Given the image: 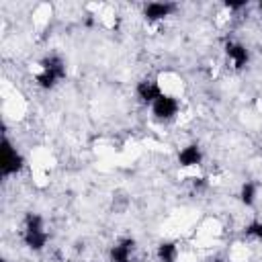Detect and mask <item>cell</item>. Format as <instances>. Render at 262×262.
Here are the masks:
<instances>
[{
	"instance_id": "cell-3",
	"label": "cell",
	"mask_w": 262,
	"mask_h": 262,
	"mask_svg": "<svg viewBox=\"0 0 262 262\" xmlns=\"http://www.w3.org/2000/svg\"><path fill=\"white\" fill-rule=\"evenodd\" d=\"M151 111H154L156 119H160V121H168V119H172V117L178 113V100H176L174 96L162 94V96L151 104Z\"/></svg>"
},
{
	"instance_id": "cell-10",
	"label": "cell",
	"mask_w": 262,
	"mask_h": 262,
	"mask_svg": "<svg viewBox=\"0 0 262 262\" xmlns=\"http://www.w3.org/2000/svg\"><path fill=\"white\" fill-rule=\"evenodd\" d=\"M176 246L172 244V242H162L160 246H158V258L162 260V262H174L176 260Z\"/></svg>"
},
{
	"instance_id": "cell-12",
	"label": "cell",
	"mask_w": 262,
	"mask_h": 262,
	"mask_svg": "<svg viewBox=\"0 0 262 262\" xmlns=\"http://www.w3.org/2000/svg\"><path fill=\"white\" fill-rule=\"evenodd\" d=\"M246 235H248V237H258V239H262V223H260V221L250 223V225L246 227Z\"/></svg>"
},
{
	"instance_id": "cell-14",
	"label": "cell",
	"mask_w": 262,
	"mask_h": 262,
	"mask_svg": "<svg viewBox=\"0 0 262 262\" xmlns=\"http://www.w3.org/2000/svg\"><path fill=\"white\" fill-rule=\"evenodd\" d=\"M260 10H262V2H260Z\"/></svg>"
},
{
	"instance_id": "cell-13",
	"label": "cell",
	"mask_w": 262,
	"mask_h": 262,
	"mask_svg": "<svg viewBox=\"0 0 262 262\" xmlns=\"http://www.w3.org/2000/svg\"><path fill=\"white\" fill-rule=\"evenodd\" d=\"M225 6H227V8H231V10H237V8H244V6H246V2H244V0H242V2H229V0H227V2H225Z\"/></svg>"
},
{
	"instance_id": "cell-7",
	"label": "cell",
	"mask_w": 262,
	"mask_h": 262,
	"mask_svg": "<svg viewBox=\"0 0 262 262\" xmlns=\"http://www.w3.org/2000/svg\"><path fill=\"white\" fill-rule=\"evenodd\" d=\"M133 246H135L133 239H123L121 244L113 246V248H111V260H113V262H131L129 256H131Z\"/></svg>"
},
{
	"instance_id": "cell-5",
	"label": "cell",
	"mask_w": 262,
	"mask_h": 262,
	"mask_svg": "<svg viewBox=\"0 0 262 262\" xmlns=\"http://www.w3.org/2000/svg\"><path fill=\"white\" fill-rule=\"evenodd\" d=\"M225 53H227V57L233 61V66L237 68V70H242L246 63H248V59H250V53H248V49L244 47V45H239V43H227L225 45Z\"/></svg>"
},
{
	"instance_id": "cell-11",
	"label": "cell",
	"mask_w": 262,
	"mask_h": 262,
	"mask_svg": "<svg viewBox=\"0 0 262 262\" xmlns=\"http://www.w3.org/2000/svg\"><path fill=\"white\" fill-rule=\"evenodd\" d=\"M239 196H242V203H244L246 207L254 205V196H256V186H254L252 182H246V184L242 186V192H239Z\"/></svg>"
},
{
	"instance_id": "cell-6",
	"label": "cell",
	"mask_w": 262,
	"mask_h": 262,
	"mask_svg": "<svg viewBox=\"0 0 262 262\" xmlns=\"http://www.w3.org/2000/svg\"><path fill=\"white\" fill-rule=\"evenodd\" d=\"M172 10H174V4H170V2H149V4H145L143 14L147 20H160V18L168 16Z\"/></svg>"
},
{
	"instance_id": "cell-2",
	"label": "cell",
	"mask_w": 262,
	"mask_h": 262,
	"mask_svg": "<svg viewBox=\"0 0 262 262\" xmlns=\"http://www.w3.org/2000/svg\"><path fill=\"white\" fill-rule=\"evenodd\" d=\"M23 164H25L23 156H20V154L16 151V147H12V143L4 137V139H2V164H0L2 176L16 174V172L23 168Z\"/></svg>"
},
{
	"instance_id": "cell-1",
	"label": "cell",
	"mask_w": 262,
	"mask_h": 262,
	"mask_svg": "<svg viewBox=\"0 0 262 262\" xmlns=\"http://www.w3.org/2000/svg\"><path fill=\"white\" fill-rule=\"evenodd\" d=\"M43 72L37 76V84L41 88H53L61 78H66V63L57 55H49L41 61Z\"/></svg>"
},
{
	"instance_id": "cell-9",
	"label": "cell",
	"mask_w": 262,
	"mask_h": 262,
	"mask_svg": "<svg viewBox=\"0 0 262 262\" xmlns=\"http://www.w3.org/2000/svg\"><path fill=\"white\" fill-rule=\"evenodd\" d=\"M49 235L45 231H35V233H27L25 231V244L31 248V250H43V246L47 244Z\"/></svg>"
},
{
	"instance_id": "cell-4",
	"label": "cell",
	"mask_w": 262,
	"mask_h": 262,
	"mask_svg": "<svg viewBox=\"0 0 262 262\" xmlns=\"http://www.w3.org/2000/svg\"><path fill=\"white\" fill-rule=\"evenodd\" d=\"M162 94L164 92L160 90V86L156 82H151V80H143V82L137 84V96H139L141 102H151L154 104Z\"/></svg>"
},
{
	"instance_id": "cell-8",
	"label": "cell",
	"mask_w": 262,
	"mask_h": 262,
	"mask_svg": "<svg viewBox=\"0 0 262 262\" xmlns=\"http://www.w3.org/2000/svg\"><path fill=\"white\" fill-rule=\"evenodd\" d=\"M201 149H199V145L196 143H190V145H186L180 154H178V162H180V166H196V164H201Z\"/></svg>"
}]
</instances>
